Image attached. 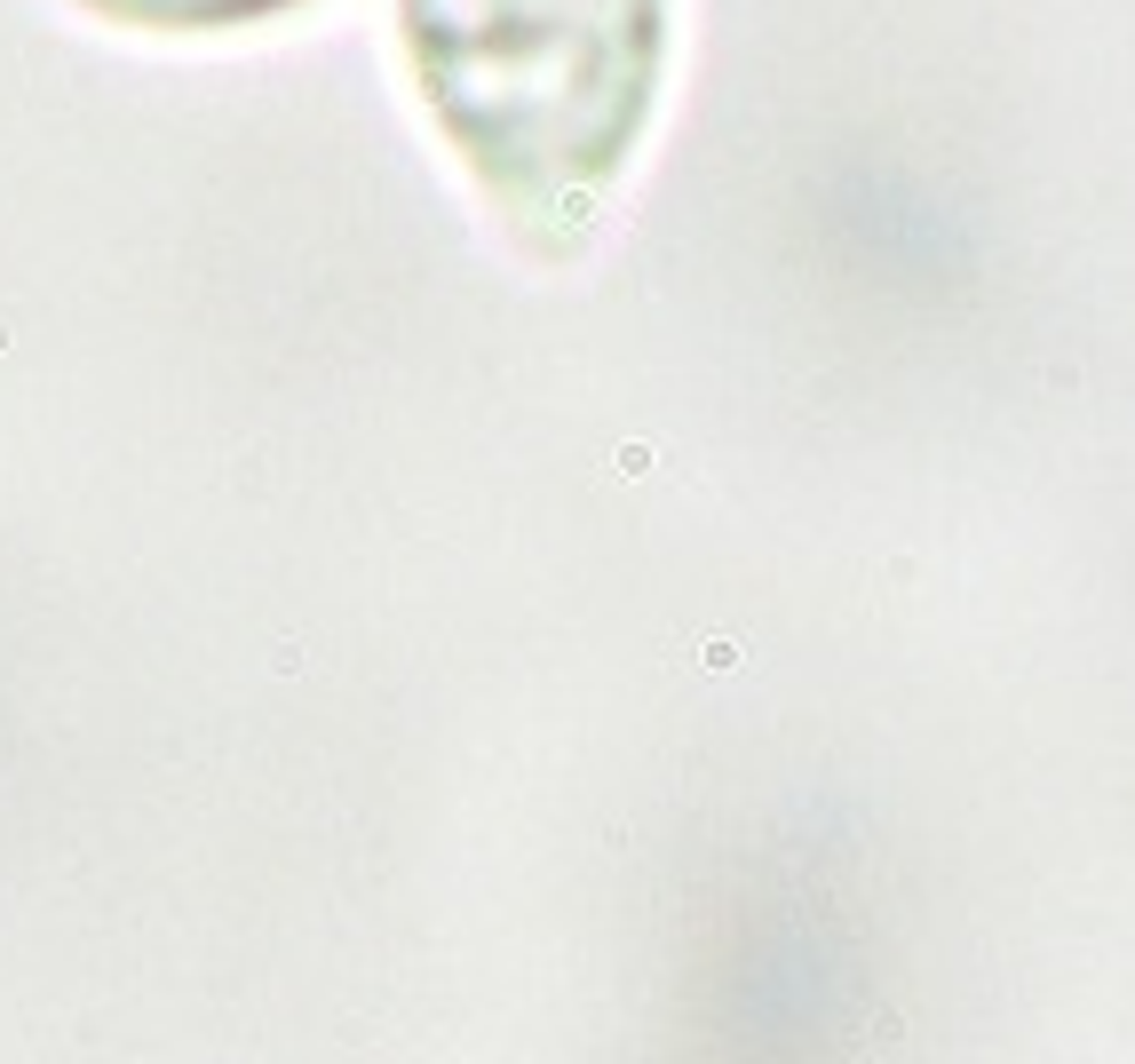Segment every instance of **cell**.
I'll list each match as a JSON object with an SVG mask.
<instances>
[{"mask_svg": "<svg viewBox=\"0 0 1135 1064\" xmlns=\"http://www.w3.org/2000/svg\"><path fill=\"white\" fill-rule=\"evenodd\" d=\"M80 9H96L111 24H136V32H230V24L286 17L303 0H80Z\"/></svg>", "mask_w": 1135, "mask_h": 1064, "instance_id": "2", "label": "cell"}, {"mask_svg": "<svg viewBox=\"0 0 1135 1064\" xmlns=\"http://www.w3.org/2000/svg\"><path fill=\"white\" fill-rule=\"evenodd\" d=\"M422 103L524 239H572L643 143L668 0H397Z\"/></svg>", "mask_w": 1135, "mask_h": 1064, "instance_id": "1", "label": "cell"}]
</instances>
